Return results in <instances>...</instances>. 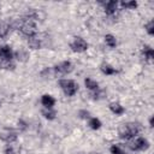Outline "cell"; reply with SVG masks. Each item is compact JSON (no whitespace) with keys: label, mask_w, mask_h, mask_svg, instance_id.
Instances as JSON below:
<instances>
[{"label":"cell","mask_w":154,"mask_h":154,"mask_svg":"<svg viewBox=\"0 0 154 154\" xmlns=\"http://www.w3.org/2000/svg\"><path fill=\"white\" fill-rule=\"evenodd\" d=\"M12 58H13V53L8 46L0 47V67L1 69H6V70L13 69L14 65L12 64Z\"/></svg>","instance_id":"6da1fadb"},{"label":"cell","mask_w":154,"mask_h":154,"mask_svg":"<svg viewBox=\"0 0 154 154\" xmlns=\"http://www.w3.org/2000/svg\"><path fill=\"white\" fill-rule=\"evenodd\" d=\"M141 128L138 124L136 123H128L120 126L119 129V137L124 138V140H129L131 137H135L138 132H140Z\"/></svg>","instance_id":"7a4b0ae2"},{"label":"cell","mask_w":154,"mask_h":154,"mask_svg":"<svg viewBox=\"0 0 154 154\" xmlns=\"http://www.w3.org/2000/svg\"><path fill=\"white\" fill-rule=\"evenodd\" d=\"M19 29L28 37H31L36 34V25L31 18H26L25 20H22L19 24Z\"/></svg>","instance_id":"3957f363"},{"label":"cell","mask_w":154,"mask_h":154,"mask_svg":"<svg viewBox=\"0 0 154 154\" xmlns=\"http://www.w3.org/2000/svg\"><path fill=\"white\" fill-rule=\"evenodd\" d=\"M59 85L61 87V89L64 90V93L67 96H72L76 94L78 85L72 81V79H60L59 81Z\"/></svg>","instance_id":"277c9868"},{"label":"cell","mask_w":154,"mask_h":154,"mask_svg":"<svg viewBox=\"0 0 154 154\" xmlns=\"http://www.w3.org/2000/svg\"><path fill=\"white\" fill-rule=\"evenodd\" d=\"M72 70H73V66L70 61H63L61 64L53 67L54 76H65V75L70 73Z\"/></svg>","instance_id":"5b68a950"},{"label":"cell","mask_w":154,"mask_h":154,"mask_svg":"<svg viewBox=\"0 0 154 154\" xmlns=\"http://www.w3.org/2000/svg\"><path fill=\"white\" fill-rule=\"evenodd\" d=\"M70 47L73 52H77V53H81V52H84L87 51L88 48V43L82 38V37H75V40L70 43Z\"/></svg>","instance_id":"8992f818"},{"label":"cell","mask_w":154,"mask_h":154,"mask_svg":"<svg viewBox=\"0 0 154 154\" xmlns=\"http://www.w3.org/2000/svg\"><path fill=\"white\" fill-rule=\"evenodd\" d=\"M148 147H149V143L143 137H137L135 141H132L130 143V149L131 150H143V149H147Z\"/></svg>","instance_id":"52a82bcc"},{"label":"cell","mask_w":154,"mask_h":154,"mask_svg":"<svg viewBox=\"0 0 154 154\" xmlns=\"http://www.w3.org/2000/svg\"><path fill=\"white\" fill-rule=\"evenodd\" d=\"M0 138L7 143H12L17 140V132L13 131L12 129H5L0 131Z\"/></svg>","instance_id":"ba28073f"},{"label":"cell","mask_w":154,"mask_h":154,"mask_svg":"<svg viewBox=\"0 0 154 154\" xmlns=\"http://www.w3.org/2000/svg\"><path fill=\"white\" fill-rule=\"evenodd\" d=\"M5 154H19L20 152V146L12 142V143H8L6 147H5Z\"/></svg>","instance_id":"9c48e42d"},{"label":"cell","mask_w":154,"mask_h":154,"mask_svg":"<svg viewBox=\"0 0 154 154\" xmlns=\"http://www.w3.org/2000/svg\"><path fill=\"white\" fill-rule=\"evenodd\" d=\"M41 103H42L46 108H52V107L54 106V103H55V100H54V97H52L51 95L45 94V95H42V97H41Z\"/></svg>","instance_id":"30bf717a"},{"label":"cell","mask_w":154,"mask_h":154,"mask_svg":"<svg viewBox=\"0 0 154 154\" xmlns=\"http://www.w3.org/2000/svg\"><path fill=\"white\" fill-rule=\"evenodd\" d=\"M116 10H117V1L111 0V1H107L105 4V11H106L107 14L111 16V14L116 13Z\"/></svg>","instance_id":"8fae6325"},{"label":"cell","mask_w":154,"mask_h":154,"mask_svg":"<svg viewBox=\"0 0 154 154\" xmlns=\"http://www.w3.org/2000/svg\"><path fill=\"white\" fill-rule=\"evenodd\" d=\"M109 109H111L114 114H117V116L124 113V107H123L120 103H118V102H112V103H109Z\"/></svg>","instance_id":"7c38bea8"},{"label":"cell","mask_w":154,"mask_h":154,"mask_svg":"<svg viewBox=\"0 0 154 154\" xmlns=\"http://www.w3.org/2000/svg\"><path fill=\"white\" fill-rule=\"evenodd\" d=\"M143 55H144L146 60L152 61L153 58H154V51H153L149 46H144V47H143Z\"/></svg>","instance_id":"4fadbf2b"},{"label":"cell","mask_w":154,"mask_h":154,"mask_svg":"<svg viewBox=\"0 0 154 154\" xmlns=\"http://www.w3.org/2000/svg\"><path fill=\"white\" fill-rule=\"evenodd\" d=\"M100 69H101V71H102L105 75H114V73L118 72L116 69H113V67H112L111 65H108V64H102Z\"/></svg>","instance_id":"5bb4252c"},{"label":"cell","mask_w":154,"mask_h":154,"mask_svg":"<svg viewBox=\"0 0 154 154\" xmlns=\"http://www.w3.org/2000/svg\"><path fill=\"white\" fill-rule=\"evenodd\" d=\"M84 84H85V87H87L88 89H90V90H95V89L99 88L97 82H95V81L91 79V78H85V79H84Z\"/></svg>","instance_id":"9a60e30c"},{"label":"cell","mask_w":154,"mask_h":154,"mask_svg":"<svg viewBox=\"0 0 154 154\" xmlns=\"http://www.w3.org/2000/svg\"><path fill=\"white\" fill-rule=\"evenodd\" d=\"M16 58L18 60H20V61H25L29 58V54H28V52L25 49H19V51L16 52Z\"/></svg>","instance_id":"2e32d148"},{"label":"cell","mask_w":154,"mask_h":154,"mask_svg":"<svg viewBox=\"0 0 154 154\" xmlns=\"http://www.w3.org/2000/svg\"><path fill=\"white\" fill-rule=\"evenodd\" d=\"M105 42H106V45H107V46H109L111 48L116 47V45H117L116 37H114L113 35H111V34H108V35H106V36H105Z\"/></svg>","instance_id":"e0dca14e"},{"label":"cell","mask_w":154,"mask_h":154,"mask_svg":"<svg viewBox=\"0 0 154 154\" xmlns=\"http://www.w3.org/2000/svg\"><path fill=\"white\" fill-rule=\"evenodd\" d=\"M28 43H29V46H30L32 49H37V48H40V40H38L37 37H35V36L29 37Z\"/></svg>","instance_id":"ac0fdd59"},{"label":"cell","mask_w":154,"mask_h":154,"mask_svg":"<svg viewBox=\"0 0 154 154\" xmlns=\"http://www.w3.org/2000/svg\"><path fill=\"white\" fill-rule=\"evenodd\" d=\"M10 25L5 22H0V37H5L8 34Z\"/></svg>","instance_id":"d6986e66"},{"label":"cell","mask_w":154,"mask_h":154,"mask_svg":"<svg viewBox=\"0 0 154 154\" xmlns=\"http://www.w3.org/2000/svg\"><path fill=\"white\" fill-rule=\"evenodd\" d=\"M89 126L93 129V130H97L101 128V122L97 119V118H91L89 120Z\"/></svg>","instance_id":"ffe728a7"},{"label":"cell","mask_w":154,"mask_h":154,"mask_svg":"<svg viewBox=\"0 0 154 154\" xmlns=\"http://www.w3.org/2000/svg\"><path fill=\"white\" fill-rule=\"evenodd\" d=\"M49 111H42V114L45 116V118H47V119H54L55 118V112L54 111H51V108H48Z\"/></svg>","instance_id":"44dd1931"},{"label":"cell","mask_w":154,"mask_h":154,"mask_svg":"<svg viewBox=\"0 0 154 154\" xmlns=\"http://www.w3.org/2000/svg\"><path fill=\"white\" fill-rule=\"evenodd\" d=\"M122 6L125 8H135L137 6V2L136 1H123Z\"/></svg>","instance_id":"7402d4cb"},{"label":"cell","mask_w":154,"mask_h":154,"mask_svg":"<svg viewBox=\"0 0 154 154\" xmlns=\"http://www.w3.org/2000/svg\"><path fill=\"white\" fill-rule=\"evenodd\" d=\"M146 30H147V32L149 35H153L154 34V22L153 20H150L148 24H146Z\"/></svg>","instance_id":"603a6c76"},{"label":"cell","mask_w":154,"mask_h":154,"mask_svg":"<svg viewBox=\"0 0 154 154\" xmlns=\"http://www.w3.org/2000/svg\"><path fill=\"white\" fill-rule=\"evenodd\" d=\"M111 153L112 154H124V152L118 146H112L111 147Z\"/></svg>","instance_id":"cb8c5ba5"},{"label":"cell","mask_w":154,"mask_h":154,"mask_svg":"<svg viewBox=\"0 0 154 154\" xmlns=\"http://www.w3.org/2000/svg\"><path fill=\"white\" fill-rule=\"evenodd\" d=\"M78 114H79V117L83 118V119H87V118L89 117V112H88V111H79Z\"/></svg>","instance_id":"d4e9b609"},{"label":"cell","mask_w":154,"mask_h":154,"mask_svg":"<svg viewBox=\"0 0 154 154\" xmlns=\"http://www.w3.org/2000/svg\"><path fill=\"white\" fill-rule=\"evenodd\" d=\"M149 125H150V126L153 128V117H152V118L149 119Z\"/></svg>","instance_id":"484cf974"}]
</instances>
